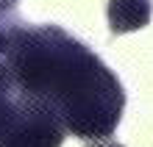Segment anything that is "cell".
<instances>
[{
  "label": "cell",
  "instance_id": "1",
  "mask_svg": "<svg viewBox=\"0 0 153 147\" xmlns=\"http://www.w3.org/2000/svg\"><path fill=\"white\" fill-rule=\"evenodd\" d=\"M64 125L50 106L22 95L14 119L0 136V147H61Z\"/></svg>",
  "mask_w": 153,
  "mask_h": 147
},
{
  "label": "cell",
  "instance_id": "2",
  "mask_svg": "<svg viewBox=\"0 0 153 147\" xmlns=\"http://www.w3.org/2000/svg\"><path fill=\"white\" fill-rule=\"evenodd\" d=\"M109 28L111 33H134L145 28L153 14L150 0H109Z\"/></svg>",
  "mask_w": 153,
  "mask_h": 147
},
{
  "label": "cell",
  "instance_id": "3",
  "mask_svg": "<svg viewBox=\"0 0 153 147\" xmlns=\"http://www.w3.org/2000/svg\"><path fill=\"white\" fill-rule=\"evenodd\" d=\"M89 147H123V144H120V142H111L109 136H106V139H92V144H89Z\"/></svg>",
  "mask_w": 153,
  "mask_h": 147
},
{
  "label": "cell",
  "instance_id": "4",
  "mask_svg": "<svg viewBox=\"0 0 153 147\" xmlns=\"http://www.w3.org/2000/svg\"><path fill=\"white\" fill-rule=\"evenodd\" d=\"M8 8V0H0V11H6Z\"/></svg>",
  "mask_w": 153,
  "mask_h": 147
}]
</instances>
